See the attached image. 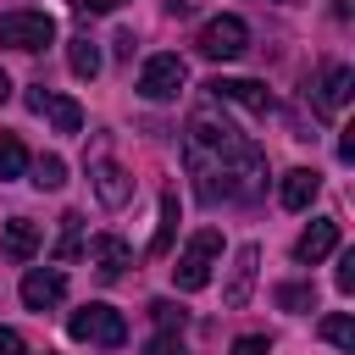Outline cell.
Masks as SVG:
<instances>
[{
	"label": "cell",
	"mask_w": 355,
	"mask_h": 355,
	"mask_svg": "<svg viewBox=\"0 0 355 355\" xmlns=\"http://www.w3.org/2000/svg\"><path fill=\"white\" fill-rule=\"evenodd\" d=\"M333 277H338V294H355V250L338 255V272H333Z\"/></svg>",
	"instance_id": "cell-27"
},
{
	"label": "cell",
	"mask_w": 355,
	"mask_h": 355,
	"mask_svg": "<svg viewBox=\"0 0 355 355\" xmlns=\"http://www.w3.org/2000/svg\"><path fill=\"white\" fill-rule=\"evenodd\" d=\"M22 100H28V111H33V116H50V128H55V133H78V128H83V105H78V100H67V94H50L44 83H33Z\"/></svg>",
	"instance_id": "cell-6"
},
{
	"label": "cell",
	"mask_w": 355,
	"mask_h": 355,
	"mask_svg": "<svg viewBox=\"0 0 355 355\" xmlns=\"http://www.w3.org/2000/svg\"><path fill=\"white\" fill-rule=\"evenodd\" d=\"M205 89H211V100H227V105H239V111H250V116H266V111H272V94H266V83H255V78H211Z\"/></svg>",
	"instance_id": "cell-7"
},
{
	"label": "cell",
	"mask_w": 355,
	"mask_h": 355,
	"mask_svg": "<svg viewBox=\"0 0 355 355\" xmlns=\"http://www.w3.org/2000/svg\"><path fill=\"white\" fill-rule=\"evenodd\" d=\"M322 338H327V344H338V349H355V322H349L344 311H333V316L322 322Z\"/></svg>",
	"instance_id": "cell-23"
},
{
	"label": "cell",
	"mask_w": 355,
	"mask_h": 355,
	"mask_svg": "<svg viewBox=\"0 0 355 355\" xmlns=\"http://www.w3.org/2000/svg\"><path fill=\"white\" fill-rule=\"evenodd\" d=\"M216 255H222V233H216V227H200V233L189 239V250L178 255V266H172V283H178L183 294L205 288V283H211V266H216Z\"/></svg>",
	"instance_id": "cell-3"
},
{
	"label": "cell",
	"mask_w": 355,
	"mask_h": 355,
	"mask_svg": "<svg viewBox=\"0 0 355 355\" xmlns=\"http://www.w3.org/2000/svg\"><path fill=\"white\" fill-rule=\"evenodd\" d=\"M67 333H72L78 344H100V349H116V344H128V316L94 300V305H78V311L67 316Z\"/></svg>",
	"instance_id": "cell-2"
},
{
	"label": "cell",
	"mask_w": 355,
	"mask_h": 355,
	"mask_svg": "<svg viewBox=\"0 0 355 355\" xmlns=\"http://www.w3.org/2000/svg\"><path fill=\"white\" fill-rule=\"evenodd\" d=\"M6 100H11V78L0 72V105H6Z\"/></svg>",
	"instance_id": "cell-30"
},
{
	"label": "cell",
	"mask_w": 355,
	"mask_h": 355,
	"mask_svg": "<svg viewBox=\"0 0 355 355\" xmlns=\"http://www.w3.org/2000/svg\"><path fill=\"white\" fill-rule=\"evenodd\" d=\"M89 178H94V194H100V205H105V211H116V205H128V200H133V178H128L116 161H94V172H89Z\"/></svg>",
	"instance_id": "cell-12"
},
{
	"label": "cell",
	"mask_w": 355,
	"mask_h": 355,
	"mask_svg": "<svg viewBox=\"0 0 355 355\" xmlns=\"http://www.w3.org/2000/svg\"><path fill=\"white\" fill-rule=\"evenodd\" d=\"M0 355H28V344H22L17 327H0Z\"/></svg>",
	"instance_id": "cell-29"
},
{
	"label": "cell",
	"mask_w": 355,
	"mask_h": 355,
	"mask_svg": "<svg viewBox=\"0 0 355 355\" xmlns=\"http://www.w3.org/2000/svg\"><path fill=\"white\" fill-rule=\"evenodd\" d=\"M0 255H6L11 266L33 261V255H39V222H28V216L6 222V233H0Z\"/></svg>",
	"instance_id": "cell-14"
},
{
	"label": "cell",
	"mask_w": 355,
	"mask_h": 355,
	"mask_svg": "<svg viewBox=\"0 0 355 355\" xmlns=\"http://www.w3.org/2000/svg\"><path fill=\"white\" fill-rule=\"evenodd\" d=\"M338 250V222L333 216H322V222H311L305 233H300V244H294V261L300 266H316L322 255H333Z\"/></svg>",
	"instance_id": "cell-13"
},
{
	"label": "cell",
	"mask_w": 355,
	"mask_h": 355,
	"mask_svg": "<svg viewBox=\"0 0 355 355\" xmlns=\"http://www.w3.org/2000/svg\"><path fill=\"white\" fill-rule=\"evenodd\" d=\"M322 194V178L311 172V166H294V172H283V183H277V200L288 205V211H311V200Z\"/></svg>",
	"instance_id": "cell-15"
},
{
	"label": "cell",
	"mask_w": 355,
	"mask_h": 355,
	"mask_svg": "<svg viewBox=\"0 0 355 355\" xmlns=\"http://www.w3.org/2000/svg\"><path fill=\"white\" fill-rule=\"evenodd\" d=\"M144 355H189V349H183V338H178V333H155V338L144 344Z\"/></svg>",
	"instance_id": "cell-26"
},
{
	"label": "cell",
	"mask_w": 355,
	"mask_h": 355,
	"mask_svg": "<svg viewBox=\"0 0 355 355\" xmlns=\"http://www.w3.org/2000/svg\"><path fill=\"white\" fill-rule=\"evenodd\" d=\"M355 94V72L349 67H327L322 83H316V111H344Z\"/></svg>",
	"instance_id": "cell-16"
},
{
	"label": "cell",
	"mask_w": 355,
	"mask_h": 355,
	"mask_svg": "<svg viewBox=\"0 0 355 355\" xmlns=\"http://www.w3.org/2000/svg\"><path fill=\"white\" fill-rule=\"evenodd\" d=\"M277 305L283 311H316V288L311 283H283L277 288Z\"/></svg>",
	"instance_id": "cell-22"
},
{
	"label": "cell",
	"mask_w": 355,
	"mask_h": 355,
	"mask_svg": "<svg viewBox=\"0 0 355 355\" xmlns=\"http://www.w3.org/2000/svg\"><path fill=\"white\" fill-rule=\"evenodd\" d=\"M183 78H189V72H183L178 55H150L144 72H139V94H144V100H172V94L183 89Z\"/></svg>",
	"instance_id": "cell-8"
},
{
	"label": "cell",
	"mask_w": 355,
	"mask_h": 355,
	"mask_svg": "<svg viewBox=\"0 0 355 355\" xmlns=\"http://www.w3.org/2000/svg\"><path fill=\"white\" fill-rule=\"evenodd\" d=\"M78 250H83V216H78V211H67V216H61V244H55V261H72Z\"/></svg>",
	"instance_id": "cell-20"
},
{
	"label": "cell",
	"mask_w": 355,
	"mask_h": 355,
	"mask_svg": "<svg viewBox=\"0 0 355 355\" xmlns=\"http://www.w3.org/2000/svg\"><path fill=\"white\" fill-rule=\"evenodd\" d=\"M255 266H261V250L244 244V250L233 255V277H227V288H222V305H227V311H244V305H250V294H255Z\"/></svg>",
	"instance_id": "cell-11"
},
{
	"label": "cell",
	"mask_w": 355,
	"mask_h": 355,
	"mask_svg": "<svg viewBox=\"0 0 355 355\" xmlns=\"http://www.w3.org/2000/svg\"><path fill=\"white\" fill-rule=\"evenodd\" d=\"M194 50H200L205 61H239V55L250 50V22L233 17V11H222V17H211V22L200 28Z\"/></svg>",
	"instance_id": "cell-4"
},
{
	"label": "cell",
	"mask_w": 355,
	"mask_h": 355,
	"mask_svg": "<svg viewBox=\"0 0 355 355\" xmlns=\"http://www.w3.org/2000/svg\"><path fill=\"white\" fill-rule=\"evenodd\" d=\"M22 172H28V144L17 133H0V183L22 178Z\"/></svg>",
	"instance_id": "cell-18"
},
{
	"label": "cell",
	"mask_w": 355,
	"mask_h": 355,
	"mask_svg": "<svg viewBox=\"0 0 355 355\" xmlns=\"http://www.w3.org/2000/svg\"><path fill=\"white\" fill-rule=\"evenodd\" d=\"M61 300H67V272L33 266V272L22 277V305H28V311H50V305H61Z\"/></svg>",
	"instance_id": "cell-9"
},
{
	"label": "cell",
	"mask_w": 355,
	"mask_h": 355,
	"mask_svg": "<svg viewBox=\"0 0 355 355\" xmlns=\"http://www.w3.org/2000/svg\"><path fill=\"white\" fill-rule=\"evenodd\" d=\"M67 67H72V78H100V44L94 39H67Z\"/></svg>",
	"instance_id": "cell-17"
},
{
	"label": "cell",
	"mask_w": 355,
	"mask_h": 355,
	"mask_svg": "<svg viewBox=\"0 0 355 355\" xmlns=\"http://www.w3.org/2000/svg\"><path fill=\"white\" fill-rule=\"evenodd\" d=\"M122 0H72V11H83V17H105V11H116Z\"/></svg>",
	"instance_id": "cell-28"
},
{
	"label": "cell",
	"mask_w": 355,
	"mask_h": 355,
	"mask_svg": "<svg viewBox=\"0 0 355 355\" xmlns=\"http://www.w3.org/2000/svg\"><path fill=\"white\" fill-rule=\"evenodd\" d=\"M150 316L161 322V333H178V327L189 322V311H183V305H172V300H155V305H150Z\"/></svg>",
	"instance_id": "cell-24"
},
{
	"label": "cell",
	"mask_w": 355,
	"mask_h": 355,
	"mask_svg": "<svg viewBox=\"0 0 355 355\" xmlns=\"http://www.w3.org/2000/svg\"><path fill=\"white\" fill-rule=\"evenodd\" d=\"M172 233H178V194H161V227L150 239V255H166L172 250Z\"/></svg>",
	"instance_id": "cell-19"
},
{
	"label": "cell",
	"mask_w": 355,
	"mask_h": 355,
	"mask_svg": "<svg viewBox=\"0 0 355 355\" xmlns=\"http://www.w3.org/2000/svg\"><path fill=\"white\" fill-rule=\"evenodd\" d=\"M33 183H39V189H61V183H67V161H61V155H39V161H33Z\"/></svg>",
	"instance_id": "cell-21"
},
{
	"label": "cell",
	"mask_w": 355,
	"mask_h": 355,
	"mask_svg": "<svg viewBox=\"0 0 355 355\" xmlns=\"http://www.w3.org/2000/svg\"><path fill=\"white\" fill-rule=\"evenodd\" d=\"M89 266H94L105 283H116V277L133 266V250H128V239H116V233H100V239H89Z\"/></svg>",
	"instance_id": "cell-10"
},
{
	"label": "cell",
	"mask_w": 355,
	"mask_h": 355,
	"mask_svg": "<svg viewBox=\"0 0 355 355\" xmlns=\"http://www.w3.org/2000/svg\"><path fill=\"white\" fill-rule=\"evenodd\" d=\"M50 39H55V17H50V11H6V17H0V44H6V50L33 55V50H44Z\"/></svg>",
	"instance_id": "cell-5"
},
{
	"label": "cell",
	"mask_w": 355,
	"mask_h": 355,
	"mask_svg": "<svg viewBox=\"0 0 355 355\" xmlns=\"http://www.w3.org/2000/svg\"><path fill=\"white\" fill-rule=\"evenodd\" d=\"M233 355H272V338L266 333H244V338H233Z\"/></svg>",
	"instance_id": "cell-25"
},
{
	"label": "cell",
	"mask_w": 355,
	"mask_h": 355,
	"mask_svg": "<svg viewBox=\"0 0 355 355\" xmlns=\"http://www.w3.org/2000/svg\"><path fill=\"white\" fill-rule=\"evenodd\" d=\"M189 172H194V189L200 200H255L266 189V155L261 144H250L233 122H216L211 111H200L189 122Z\"/></svg>",
	"instance_id": "cell-1"
}]
</instances>
